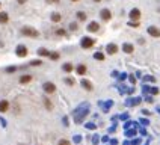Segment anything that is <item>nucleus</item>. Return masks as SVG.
<instances>
[{
  "label": "nucleus",
  "mask_w": 160,
  "mask_h": 145,
  "mask_svg": "<svg viewBox=\"0 0 160 145\" xmlns=\"http://www.w3.org/2000/svg\"><path fill=\"white\" fill-rule=\"evenodd\" d=\"M38 55H39V56H48L50 51H48L47 48H39V50H38Z\"/></svg>",
  "instance_id": "obj_23"
},
{
  "label": "nucleus",
  "mask_w": 160,
  "mask_h": 145,
  "mask_svg": "<svg viewBox=\"0 0 160 145\" xmlns=\"http://www.w3.org/2000/svg\"><path fill=\"white\" fill-rule=\"evenodd\" d=\"M123 51L130 55V53L135 51V47H133V44H130V43H125V44H123Z\"/></svg>",
  "instance_id": "obj_11"
},
{
  "label": "nucleus",
  "mask_w": 160,
  "mask_h": 145,
  "mask_svg": "<svg viewBox=\"0 0 160 145\" xmlns=\"http://www.w3.org/2000/svg\"><path fill=\"white\" fill-rule=\"evenodd\" d=\"M58 145H70V142L66 141V139H61V141L58 142Z\"/></svg>",
  "instance_id": "obj_35"
},
{
  "label": "nucleus",
  "mask_w": 160,
  "mask_h": 145,
  "mask_svg": "<svg viewBox=\"0 0 160 145\" xmlns=\"http://www.w3.org/2000/svg\"><path fill=\"white\" fill-rule=\"evenodd\" d=\"M139 121H141V124H142V126H148V124H150L146 120H139Z\"/></svg>",
  "instance_id": "obj_40"
},
{
  "label": "nucleus",
  "mask_w": 160,
  "mask_h": 145,
  "mask_svg": "<svg viewBox=\"0 0 160 145\" xmlns=\"http://www.w3.org/2000/svg\"><path fill=\"white\" fill-rule=\"evenodd\" d=\"M94 44H95V39L91 38V36H85V38H82V41H80L82 48H91V47H94Z\"/></svg>",
  "instance_id": "obj_3"
},
{
  "label": "nucleus",
  "mask_w": 160,
  "mask_h": 145,
  "mask_svg": "<svg viewBox=\"0 0 160 145\" xmlns=\"http://www.w3.org/2000/svg\"><path fill=\"white\" fill-rule=\"evenodd\" d=\"M82 86H83L86 91H91V89H92V85H91V82H89V80H85V79L82 80Z\"/></svg>",
  "instance_id": "obj_21"
},
{
  "label": "nucleus",
  "mask_w": 160,
  "mask_h": 145,
  "mask_svg": "<svg viewBox=\"0 0 160 145\" xmlns=\"http://www.w3.org/2000/svg\"><path fill=\"white\" fill-rule=\"evenodd\" d=\"M44 104H45L47 110H51V109H53V104H51V101H50L47 97H44Z\"/></svg>",
  "instance_id": "obj_22"
},
{
  "label": "nucleus",
  "mask_w": 160,
  "mask_h": 145,
  "mask_svg": "<svg viewBox=\"0 0 160 145\" xmlns=\"http://www.w3.org/2000/svg\"><path fill=\"white\" fill-rule=\"evenodd\" d=\"M128 79H130V82H131L133 85H135V83H136V77H135V76H130Z\"/></svg>",
  "instance_id": "obj_38"
},
{
  "label": "nucleus",
  "mask_w": 160,
  "mask_h": 145,
  "mask_svg": "<svg viewBox=\"0 0 160 145\" xmlns=\"http://www.w3.org/2000/svg\"><path fill=\"white\" fill-rule=\"evenodd\" d=\"M9 109V103L6 101V100H2V101H0V112H6Z\"/></svg>",
  "instance_id": "obj_14"
},
{
  "label": "nucleus",
  "mask_w": 160,
  "mask_h": 145,
  "mask_svg": "<svg viewBox=\"0 0 160 145\" xmlns=\"http://www.w3.org/2000/svg\"><path fill=\"white\" fill-rule=\"evenodd\" d=\"M41 63H43V61H39V59H38V61H32V62H30L32 67H36V65H41Z\"/></svg>",
  "instance_id": "obj_30"
},
{
  "label": "nucleus",
  "mask_w": 160,
  "mask_h": 145,
  "mask_svg": "<svg viewBox=\"0 0 160 145\" xmlns=\"http://www.w3.org/2000/svg\"><path fill=\"white\" fill-rule=\"evenodd\" d=\"M125 77H127V74H124V73H123V74H119V79H121V80H124Z\"/></svg>",
  "instance_id": "obj_43"
},
{
  "label": "nucleus",
  "mask_w": 160,
  "mask_h": 145,
  "mask_svg": "<svg viewBox=\"0 0 160 145\" xmlns=\"http://www.w3.org/2000/svg\"><path fill=\"white\" fill-rule=\"evenodd\" d=\"M77 29H79V24H77V23H71V24H70V30L76 32Z\"/></svg>",
  "instance_id": "obj_28"
},
{
  "label": "nucleus",
  "mask_w": 160,
  "mask_h": 145,
  "mask_svg": "<svg viewBox=\"0 0 160 145\" xmlns=\"http://www.w3.org/2000/svg\"><path fill=\"white\" fill-rule=\"evenodd\" d=\"M0 6H2V3H0Z\"/></svg>",
  "instance_id": "obj_54"
},
{
  "label": "nucleus",
  "mask_w": 160,
  "mask_h": 145,
  "mask_svg": "<svg viewBox=\"0 0 160 145\" xmlns=\"http://www.w3.org/2000/svg\"><path fill=\"white\" fill-rule=\"evenodd\" d=\"M48 58H50L51 61H58V59H59V53L53 51V53H50V55H48Z\"/></svg>",
  "instance_id": "obj_24"
},
{
  "label": "nucleus",
  "mask_w": 160,
  "mask_h": 145,
  "mask_svg": "<svg viewBox=\"0 0 160 145\" xmlns=\"http://www.w3.org/2000/svg\"><path fill=\"white\" fill-rule=\"evenodd\" d=\"M148 35L153 38H160V29L157 26H150L148 27Z\"/></svg>",
  "instance_id": "obj_7"
},
{
  "label": "nucleus",
  "mask_w": 160,
  "mask_h": 145,
  "mask_svg": "<svg viewBox=\"0 0 160 145\" xmlns=\"http://www.w3.org/2000/svg\"><path fill=\"white\" fill-rule=\"evenodd\" d=\"M80 141H82V138H80V136H76L74 138V142H80Z\"/></svg>",
  "instance_id": "obj_45"
},
{
  "label": "nucleus",
  "mask_w": 160,
  "mask_h": 145,
  "mask_svg": "<svg viewBox=\"0 0 160 145\" xmlns=\"http://www.w3.org/2000/svg\"><path fill=\"white\" fill-rule=\"evenodd\" d=\"M141 144V139H133V142H131V145H139Z\"/></svg>",
  "instance_id": "obj_39"
},
{
  "label": "nucleus",
  "mask_w": 160,
  "mask_h": 145,
  "mask_svg": "<svg viewBox=\"0 0 160 145\" xmlns=\"http://www.w3.org/2000/svg\"><path fill=\"white\" fill-rule=\"evenodd\" d=\"M141 135H142V136L146 135V130H145V128H141Z\"/></svg>",
  "instance_id": "obj_44"
},
{
  "label": "nucleus",
  "mask_w": 160,
  "mask_h": 145,
  "mask_svg": "<svg viewBox=\"0 0 160 145\" xmlns=\"http://www.w3.org/2000/svg\"><path fill=\"white\" fill-rule=\"evenodd\" d=\"M43 88H44V91L47 92V94H53V92L56 91V85L51 83V82H45V83L43 85Z\"/></svg>",
  "instance_id": "obj_6"
},
{
  "label": "nucleus",
  "mask_w": 160,
  "mask_h": 145,
  "mask_svg": "<svg viewBox=\"0 0 160 145\" xmlns=\"http://www.w3.org/2000/svg\"><path fill=\"white\" fill-rule=\"evenodd\" d=\"M17 2H18V3H20V5H24V3H26V2H27V0H17Z\"/></svg>",
  "instance_id": "obj_46"
},
{
  "label": "nucleus",
  "mask_w": 160,
  "mask_h": 145,
  "mask_svg": "<svg viewBox=\"0 0 160 145\" xmlns=\"http://www.w3.org/2000/svg\"><path fill=\"white\" fill-rule=\"evenodd\" d=\"M94 2H95V3H100V2H101V0H94Z\"/></svg>",
  "instance_id": "obj_50"
},
{
  "label": "nucleus",
  "mask_w": 160,
  "mask_h": 145,
  "mask_svg": "<svg viewBox=\"0 0 160 145\" xmlns=\"http://www.w3.org/2000/svg\"><path fill=\"white\" fill-rule=\"evenodd\" d=\"M58 36H65L66 35V30L65 29H56V32H55Z\"/></svg>",
  "instance_id": "obj_25"
},
{
  "label": "nucleus",
  "mask_w": 160,
  "mask_h": 145,
  "mask_svg": "<svg viewBox=\"0 0 160 145\" xmlns=\"http://www.w3.org/2000/svg\"><path fill=\"white\" fill-rule=\"evenodd\" d=\"M130 18H131L133 21H139V18H141V11H139L138 8H133V9L130 11Z\"/></svg>",
  "instance_id": "obj_8"
},
{
  "label": "nucleus",
  "mask_w": 160,
  "mask_h": 145,
  "mask_svg": "<svg viewBox=\"0 0 160 145\" xmlns=\"http://www.w3.org/2000/svg\"><path fill=\"white\" fill-rule=\"evenodd\" d=\"M63 124H65V126L70 124V123H68V116H63Z\"/></svg>",
  "instance_id": "obj_41"
},
{
  "label": "nucleus",
  "mask_w": 160,
  "mask_h": 145,
  "mask_svg": "<svg viewBox=\"0 0 160 145\" xmlns=\"http://www.w3.org/2000/svg\"><path fill=\"white\" fill-rule=\"evenodd\" d=\"M62 70H63L65 73H71V71L74 70V65H73V63H70V62H66V63H63V65H62Z\"/></svg>",
  "instance_id": "obj_12"
},
{
  "label": "nucleus",
  "mask_w": 160,
  "mask_h": 145,
  "mask_svg": "<svg viewBox=\"0 0 160 145\" xmlns=\"http://www.w3.org/2000/svg\"><path fill=\"white\" fill-rule=\"evenodd\" d=\"M76 71H77V74H79V76H83V74H86V65L80 63L79 67L76 68Z\"/></svg>",
  "instance_id": "obj_13"
},
{
  "label": "nucleus",
  "mask_w": 160,
  "mask_h": 145,
  "mask_svg": "<svg viewBox=\"0 0 160 145\" xmlns=\"http://www.w3.org/2000/svg\"><path fill=\"white\" fill-rule=\"evenodd\" d=\"M94 58H95L97 61H104V55H103V53H100V51H97V53L94 55Z\"/></svg>",
  "instance_id": "obj_26"
},
{
  "label": "nucleus",
  "mask_w": 160,
  "mask_h": 145,
  "mask_svg": "<svg viewBox=\"0 0 160 145\" xmlns=\"http://www.w3.org/2000/svg\"><path fill=\"white\" fill-rule=\"evenodd\" d=\"M95 127H97V126H95L94 123H88V124H86V128H89V130H94Z\"/></svg>",
  "instance_id": "obj_31"
},
{
  "label": "nucleus",
  "mask_w": 160,
  "mask_h": 145,
  "mask_svg": "<svg viewBox=\"0 0 160 145\" xmlns=\"http://www.w3.org/2000/svg\"><path fill=\"white\" fill-rule=\"evenodd\" d=\"M21 33L24 36H29V38H38L39 36V32L33 27H30V26H24V27L21 29Z\"/></svg>",
  "instance_id": "obj_2"
},
{
  "label": "nucleus",
  "mask_w": 160,
  "mask_h": 145,
  "mask_svg": "<svg viewBox=\"0 0 160 145\" xmlns=\"http://www.w3.org/2000/svg\"><path fill=\"white\" fill-rule=\"evenodd\" d=\"M128 26H131V27H139V21H130Z\"/></svg>",
  "instance_id": "obj_32"
},
{
  "label": "nucleus",
  "mask_w": 160,
  "mask_h": 145,
  "mask_svg": "<svg viewBox=\"0 0 160 145\" xmlns=\"http://www.w3.org/2000/svg\"><path fill=\"white\" fill-rule=\"evenodd\" d=\"M124 145H130V142H124Z\"/></svg>",
  "instance_id": "obj_51"
},
{
  "label": "nucleus",
  "mask_w": 160,
  "mask_h": 145,
  "mask_svg": "<svg viewBox=\"0 0 160 145\" xmlns=\"http://www.w3.org/2000/svg\"><path fill=\"white\" fill-rule=\"evenodd\" d=\"M65 83L68 85V86H73V85H74V79H71V77H66V79H65Z\"/></svg>",
  "instance_id": "obj_27"
},
{
  "label": "nucleus",
  "mask_w": 160,
  "mask_h": 145,
  "mask_svg": "<svg viewBox=\"0 0 160 145\" xmlns=\"http://www.w3.org/2000/svg\"><path fill=\"white\" fill-rule=\"evenodd\" d=\"M30 80H32V76H21V77H20V83H21V85L29 83Z\"/></svg>",
  "instance_id": "obj_18"
},
{
  "label": "nucleus",
  "mask_w": 160,
  "mask_h": 145,
  "mask_svg": "<svg viewBox=\"0 0 160 145\" xmlns=\"http://www.w3.org/2000/svg\"><path fill=\"white\" fill-rule=\"evenodd\" d=\"M76 15H77V20H79V21H86V18H88L86 12H83V11H79Z\"/></svg>",
  "instance_id": "obj_16"
},
{
  "label": "nucleus",
  "mask_w": 160,
  "mask_h": 145,
  "mask_svg": "<svg viewBox=\"0 0 160 145\" xmlns=\"http://www.w3.org/2000/svg\"><path fill=\"white\" fill-rule=\"evenodd\" d=\"M8 21H9V15L6 14V12H0V23L5 24V23H8Z\"/></svg>",
  "instance_id": "obj_17"
},
{
  "label": "nucleus",
  "mask_w": 160,
  "mask_h": 145,
  "mask_svg": "<svg viewBox=\"0 0 160 145\" xmlns=\"http://www.w3.org/2000/svg\"><path fill=\"white\" fill-rule=\"evenodd\" d=\"M100 142V138L97 136V135H94V138H92V144H94V145H97Z\"/></svg>",
  "instance_id": "obj_34"
},
{
  "label": "nucleus",
  "mask_w": 160,
  "mask_h": 145,
  "mask_svg": "<svg viewBox=\"0 0 160 145\" xmlns=\"http://www.w3.org/2000/svg\"><path fill=\"white\" fill-rule=\"evenodd\" d=\"M50 18H51V21H53V23H59V21L62 20V15L59 14V12H53Z\"/></svg>",
  "instance_id": "obj_15"
},
{
  "label": "nucleus",
  "mask_w": 160,
  "mask_h": 145,
  "mask_svg": "<svg viewBox=\"0 0 160 145\" xmlns=\"http://www.w3.org/2000/svg\"><path fill=\"white\" fill-rule=\"evenodd\" d=\"M71 2H79V0H71Z\"/></svg>",
  "instance_id": "obj_53"
},
{
  "label": "nucleus",
  "mask_w": 160,
  "mask_h": 145,
  "mask_svg": "<svg viewBox=\"0 0 160 145\" xmlns=\"http://www.w3.org/2000/svg\"><path fill=\"white\" fill-rule=\"evenodd\" d=\"M61 0H47V3H51V5H58Z\"/></svg>",
  "instance_id": "obj_37"
},
{
  "label": "nucleus",
  "mask_w": 160,
  "mask_h": 145,
  "mask_svg": "<svg viewBox=\"0 0 160 145\" xmlns=\"http://www.w3.org/2000/svg\"><path fill=\"white\" fill-rule=\"evenodd\" d=\"M119 118H121V120H127V118H128V113H124V115H121Z\"/></svg>",
  "instance_id": "obj_42"
},
{
  "label": "nucleus",
  "mask_w": 160,
  "mask_h": 145,
  "mask_svg": "<svg viewBox=\"0 0 160 145\" xmlns=\"http://www.w3.org/2000/svg\"><path fill=\"white\" fill-rule=\"evenodd\" d=\"M17 71V67H8L6 68V73H15Z\"/></svg>",
  "instance_id": "obj_33"
},
{
  "label": "nucleus",
  "mask_w": 160,
  "mask_h": 145,
  "mask_svg": "<svg viewBox=\"0 0 160 145\" xmlns=\"http://www.w3.org/2000/svg\"><path fill=\"white\" fill-rule=\"evenodd\" d=\"M118 45L116 44H107V45H106V51H107V55H116L118 53Z\"/></svg>",
  "instance_id": "obj_9"
},
{
  "label": "nucleus",
  "mask_w": 160,
  "mask_h": 145,
  "mask_svg": "<svg viewBox=\"0 0 160 145\" xmlns=\"http://www.w3.org/2000/svg\"><path fill=\"white\" fill-rule=\"evenodd\" d=\"M100 17H101L103 21H109V20L112 18V12H110V9H107V8L101 9V11H100Z\"/></svg>",
  "instance_id": "obj_5"
},
{
  "label": "nucleus",
  "mask_w": 160,
  "mask_h": 145,
  "mask_svg": "<svg viewBox=\"0 0 160 145\" xmlns=\"http://www.w3.org/2000/svg\"><path fill=\"white\" fill-rule=\"evenodd\" d=\"M110 144H112V145H116V144H118V141H116V139H112V141H110Z\"/></svg>",
  "instance_id": "obj_48"
},
{
  "label": "nucleus",
  "mask_w": 160,
  "mask_h": 145,
  "mask_svg": "<svg viewBox=\"0 0 160 145\" xmlns=\"http://www.w3.org/2000/svg\"><path fill=\"white\" fill-rule=\"evenodd\" d=\"M15 53H17L18 58H26V56H27V53H29V50H27V47H26V45L20 44V45L15 48Z\"/></svg>",
  "instance_id": "obj_4"
},
{
  "label": "nucleus",
  "mask_w": 160,
  "mask_h": 145,
  "mask_svg": "<svg viewBox=\"0 0 160 145\" xmlns=\"http://www.w3.org/2000/svg\"><path fill=\"white\" fill-rule=\"evenodd\" d=\"M136 135V127L135 128H125V136L127 138H133Z\"/></svg>",
  "instance_id": "obj_19"
},
{
  "label": "nucleus",
  "mask_w": 160,
  "mask_h": 145,
  "mask_svg": "<svg viewBox=\"0 0 160 145\" xmlns=\"http://www.w3.org/2000/svg\"><path fill=\"white\" fill-rule=\"evenodd\" d=\"M89 113V104L88 103H83V104H80V106L74 110V121L77 123V124H80L83 120H85V116Z\"/></svg>",
  "instance_id": "obj_1"
},
{
  "label": "nucleus",
  "mask_w": 160,
  "mask_h": 145,
  "mask_svg": "<svg viewBox=\"0 0 160 145\" xmlns=\"http://www.w3.org/2000/svg\"><path fill=\"white\" fill-rule=\"evenodd\" d=\"M142 91H143V92H148V91H150V88H148V86H143V89H142Z\"/></svg>",
  "instance_id": "obj_49"
},
{
  "label": "nucleus",
  "mask_w": 160,
  "mask_h": 145,
  "mask_svg": "<svg viewBox=\"0 0 160 145\" xmlns=\"http://www.w3.org/2000/svg\"><path fill=\"white\" fill-rule=\"evenodd\" d=\"M98 29H100V24H98L97 21H91V23L88 24V30L92 32V33H94V32H98Z\"/></svg>",
  "instance_id": "obj_10"
},
{
  "label": "nucleus",
  "mask_w": 160,
  "mask_h": 145,
  "mask_svg": "<svg viewBox=\"0 0 160 145\" xmlns=\"http://www.w3.org/2000/svg\"><path fill=\"white\" fill-rule=\"evenodd\" d=\"M145 100L148 101V103H153V98H151V97H145Z\"/></svg>",
  "instance_id": "obj_47"
},
{
  "label": "nucleus",
  "mask_w": 160,
  "mask_h": 145,
  "mask_svg": "<svg viewBox=\"0 0 160 145\" xmlns=\"http://www.w3.org/2000/svg\"><path fill=\"white\" fill-rule=\"evenodd\" d=\"M112 106H113V101H112V100L106 101V103L103 104V110H104V112H109V109H110Z\"/></svg>",
  "instance_id": "obj_20"
},
{
  "label": "nucleus",
  "mask_w": 160,
  "mask_h": 145,
  "mask_svg": "<svg viewBox=\"0 0 160 145\" xmlns=\"http://www.w3.org/2000/svg\"><path fill=\"white\" fill-rule=\"evenodd\" d=\"M157 112H159V113H160V107H157Z\"/></svg>",
  "instance_id": "obj_52"
},
{
  "label": "nucleus",
  "mask_w": 160,
  "mask_h": 145,
  "mask_svg": "<svg viewBox=\"0 0 160 145\" xmlns=\"http://www.w3.org/2000/svg\"><path fill=\"white\" fill-rule=\"evenodd\" d=\"M143 80H145V82H156V79L151 77V76H145V77H143Z\"/></svg>",
  "instance_id": "obj_29"
},
{
  "label": "nucleus",
  "mask_w": 160,
  "mask_h": 145,
  "mask_svg": "<svg viewBox=\"0 0 160 145\" xmlns=\"http://www.w3.org/2000/svg\"><path fill=\"white\" fill-rule=\"evenodd\" d=\"M150 92H151L153 95H157V94H159V88H151V89H150Z\"/></svg>",
  "instance_id": "obj_36"
}]
</instances>
